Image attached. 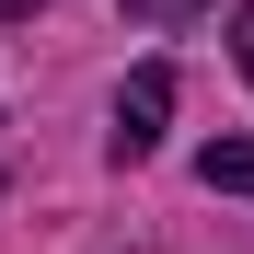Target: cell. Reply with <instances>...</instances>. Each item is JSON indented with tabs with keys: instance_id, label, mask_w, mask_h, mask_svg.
Here are the masks:
<instances>
[{
	"instance_id": "obj_1",
	"label": "cell",
	"mask_w": 254,
	"mask_h": 254,
	"mask_svg": "<svg viewBox=\"0 0 254 254\" xmlns=\"http://www.w3.org/2000/svg\"><path fill=\"white\" fill-rule=\"evenodd\" d=\"M162 127H174V69H127V93H116V162H150L162 150Z\"/></svg>"
},
{
	"instance_id": "obj_2",
	"label": "cell",
	"mask_w": 254,
	"mask_h": 254,
	"mask_svg": "<svg viewBox=\"0 0 254 254\" xmlns=\"http://www.w3.org/2000/svg\"><path fill=\"white\" fill-rule=\"evenodd\" d=\"M196 174L220 185V196H254V150H243V139H208V150H196Z\"/></svg>"
},
{
	"instance_id": "obj_3",
	"label": "cell",
	"mask_w": 254,
	"mask_h": 254,
	"mask_svg": "<svg viewBox=\"0 0 254 254\" xmlns=\"http://www.w3.org/2000/svg\"><path fill=\"white\" fill-rule=\"evenodd\" d=\"M127 12H139V23H196L208 0H127Z\"/></svg>"
},
{
	"instance_id": "obj_4",
	"label": "cell",
	"mask_w": 254,
	"mask_h": 254,
	"mask_svg": "<svg viewBox=\"0 0 254 254\" xmlns=\"http://www.w3.org/2000/svg\"><path fill=\"white\" fill-rule=\"evenodd\" d=\"M231 58H243V81H254V0L231 12Z\"/></svg>"
},
{
	"instance_id": "obj_5",
	"label": "cell",
	"mask_w": 254,
	"mask_h": 254,
	"mask_svg": "<svg viewBox=\"0 0 254 254\" xmlns=\"http://www.w3.org/2000/svg\"><path fill=\"white\" fill-rule=\"evenodd\" d=\"M35 12H47V0H0V23H35Z\"/></svg>"
}]
</instances>
